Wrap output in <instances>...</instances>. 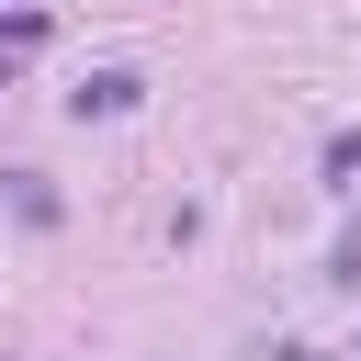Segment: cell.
<instances>
[{
	"label": "cell",
	"mask_w": 361,
	"mask_h": 361,
	"mask_svg": "<svg viewBox=\"0 0 361 361\" xmlns=\"http://www.w3.org/2000/svg\"><path fill=\"white\" fill-rule=\"evenodd\" d=\"M135 102H147V79H135V68H90V79L68 90V113H79V124H90V113H135Z\"/></svg>",
	"instance_id": "obj_1"
},
{
	"label": "cell",
	"mask_w": 361,
	"mask_h": 361,
	"mask_svg": "<svg viewBox=\"0 0 361 361\" xmlns=\"http://www.w3.org/2000/svg\"><path fill=\"white\" fill-rule=\"evenodd\" d=\"M34 45H45V11H11V23H0V79H11Z\"/></svg>",
	"instance_id": "obj_2"
},
{
	"label": "cell",
	"mask_w": 361,
	"mask_h": 361,
	"mask_svg": "<svg viewBox=\"0 0 361 361\" xmlns=\"http://www.w3.org/2000/svg\"><path fill=\"white\" fill-rule=\"evenodd\" d=\"M11 214H23V226H56V192H45L34 169H11Z\"/></svg>",
	"instance_id": "obj_3"
},
{
	"label": "cell",
	"mask_w": 361,
	"mask_h": 361,
	"mask_svg": "<svg viewBox=\"0 0 361 361\" xmlns=\"http://www.w3.org/2000/svg\"><path fill=\"white\" fill-rule=\"evenodd\" d=\"M327 180H361V135H327Z\"/></svg>",
	"instance_id": "obj_4"
},
{
	"label": "cell",
	"mask_w": 361,
	"mask_h": 361,
	"mask_svg": "<svg viewBox=\"0 0 361 361\" xmlns=\"http://www.w3.org/2000/svg\"><path fill=\"white\" fill-rule=\"evenodd\" d=\"M338 282H361V226H350V237H338Z\"/></svg>",
	"instance_id": "obj_5"
}]
</instances>
